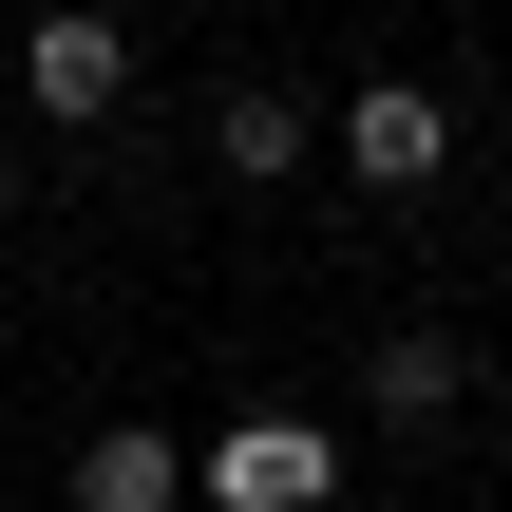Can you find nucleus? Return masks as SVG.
Instances as JSON below:
<instances>
[{"instance_id":"obj_1","label":"nucleus","mask_w":512,"mask_h":512,"mask_svg":"<svg viewBox=\"0 0 512 512\" xmlns=\"http://www.w3.org/2000/svg\"><path fill=\"white\" fill-rule=\"evenodd\" d=\"M190 512H342V437L323 418H228V437H190Z\"/></svg>"},{"instance_id":"obj_2","label":"nucleus","mask_w":512,"mask_h":512,"mask_svg":"<svg viewBox=\"0 0 512 512\" xmlns=\"http://www.w3.org/2000/svg\"><path fill=\"white\" fill-rule=\"evenodd\" d=\"M323 152H342L361 190H399V209H418V190L456 171V95H437V76H361V95L323 114Z\"/></svg>"},{"instance_id":"obj_3","label":"nucleus","mask_w":512,"mask_h":512,"mask_svg":"<svg viewBox=\"0 0 512 512\" xmlns=\"http://www.w3.org/2000/svg\"><path fill=\"white\" fill-rule=\"evenodd\" d=\"M19 95H38L57 133H95V114L133 95V19H114V0H38V19H19Z\"/></svg>"},{"instance_id":"obj_4","label":"nucleus","mask_w":512,"mask_h":512,"mask_svg":"<svg viewBox=\"0 0 512 512\" xmlns=\"http://www.w3.org/2000/svg\"><path fill=\"white\" fill-rule=\"evenodd\" d=\"M456 399H475V342H456V323H380V361H361V418H380V437H437Z\"/></svg>"},{"instance_id":"obj_5","label":"nucleus","mask_w":512,"mask_h":512,"mask_svg":"<svg viewBox=\"0 0 512 512\" xmlns=\"http://www.w3.org/2000/svg\"><path fill=\"white\" fill-rule=\"evenodd\" d=\"M57 494L76 512H190V437H171V418H95Z\"/></svg>"},{"instance_id":"obj_6","label":"nucleus","mask_w":512,"mask_h":512,"mask_svg":"<svg viewBox=\"0 0 512 512\" xmlns=\"http://www.w3.org/2000/svg\"><path fill=\"white\" fill-rule=\"evenodd\" d=\"M304 152H323V114H304V95H266V76H247V95L209 114V171H228V190H285Z\"/></svg>"},{"instance_id":"obj_7","label":"nucleus","mask_w":512,"mask_h":512,"mask_svg":"<svg viewBox=\"0 0 512 512\" xmlns=\"http://www.w3.org/2000/svg\"><path fill=\"white\" fill-rule=\"evenodd\" d=\"M0 228H19V152H0Z\"/></svg>"}]
</instances>
